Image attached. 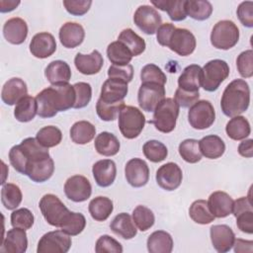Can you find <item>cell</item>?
<instances>
[{"instance_id":"obj_1","label":"cell","mask_w":253,"mask_h":253,"mask_svg":"<svg viewBox=\"0 0 253 253\" xmlns=\"http://www.w3.org/2000/svg\"><path fill=\"white\" fill-rule=\"evenodd\" d=\"M38 115L48 119L74 107L76 96L73 85L68 83L51 85L41 91L37 97Z\"/></svg>"},{"instance_id":"obj_2","label":"cell","mask_w":253,"mask_h":253,"mask_svg":"<svg viewBox=\"0 0 253 253\" xmlns=\"http://www.w3.org/2000/svg\"><path fill=\"white\" fill-rule=\"evenodd\" d=\"M250 104V88L243 79H234L224 89L220 108L226 117H235L244 113Z\"/></svg>"},{"instance_id":"obj_3","label":"cell","mask_w":253,"mask_h":253,"mask_svg":"<svg viewBox=\"0 0 253 253\" xmlns=\"http://www.w3.org/2000/svg\"><path fill=\"white\" fill-rule=\"evenodd\" d=\"M180 107L172 98H165L154 110L153 118L149 122L155 128L163 133L174 130L179 116Z\"/></svg>"},{"instance_id":"obj_4","label":"cell","mask_w":253,"mask_h":253,"mask_svg":"<svg viewBox=\"0 0 253 253\" xmlns=\"http://www.w3.org/2000/svg\"><path fill=\"white\" fill-rule=\"evenodd\" d=\"M145 117L142 112L133 106H125L119 114V128L124 137L136 138L145 125Z\"/></svg>"},{"instance_id":"obj_5","label":"cell","mask_w":253,"mask_h":253,"mask_svg":"<svg viewBox=\"0 0 253 253\" xmlns=\"http://www.w3.org/2000/svg\"><path fill=\"white\" fill-rule=\"evenodd\" d=\"M39 208L45 221L55 227H61L71 212L60 199L53 194L42 196L39 203Z\"/></svg>"},{"instance_id":"obj_6","label":"cell","mask_w":253,"mask_h":253,"mask_svg":"<svg viewBox=\"0 0 253 253\" xmlns=\"http://www.w3.org/2000/svg\"><path fill=\"white\" fill-rule=\"evenodd\" d=\"M229 66L222 59H212L208 61L202 68L201 86L205 91L213 92L228 77Z\"/></svg>"},{"instance_id":"obj_7","label":"cell","mask_w":253,"mask_h":253,"mask_svg":"<svg viewBox=\"0 0 253 253\" xmlns=\"http://www.w3.org/2000/svg\"><path fill=\"white\" fill-rule=\"evenodd\" d=\"M239 41V29L230 20L217 22L211 33V43L217 49L227 50Z\"/></svg>"},{"instance_id":"obj_8","label":"cell","mask_w":253,"mask_h":253,"mask_svg":"<svg viewBox=\"0 0 253 253\" xmlns=\"http://www.w3.org/2000/svg\"><path fill=\"white\" fill-rule=\"evenodd\" d=\"M215 120V112L211 103L208 100H199L190 107L188 121L195 129H206L211 126Z\"/></svg>"},{"instance_id":"obj_9","label":"cell","mask_w":253,"mask_h":253,"mask_svg":"<svg viewBox=\"0 0 253 253\" xmlns=\"http://www.w3.org/2000/svg\"><path fill=\"white\" fill-rule=\"evenodd\" d=\"M72 244L71 237L63 230L48 231L38 243V253H66Z\"/></svg>"},{"instance_id":"obj_10","label":"cell","mask_w":253,"mask_h":253,"mask_svg":"<svg viewBox=\"0 0 253 253\" xmlns=\"http://www.w3.org/2000/svg\"><path fill=\"white\" fill-rule=\"evenodd\" d=\"M165 99V87L155 82L141 83L137 101L139 107L145 112H154L156 107Z\"/></svg>"},{"instance_id":"obj_11","label":"cell","mask_w":253,"mask_h":253,"mask_svg":"<svg viewBox=\"0 0 253 253\" xmlns=\"http://www.w3.org/2000/svg\"><path fill=\"white\" fill-rule=\"evenodd\" d=\"M133 22L144 34L154 35L162 25V18L155 8L149 5H141L134 12Z\"/></svg>"},{"instance_id":"obj_12","label":"cell","mask_w":253,"mask_h":253,"mask_svg":"<svg viewBox=\"0 0 253 253\" xmlns=\"http://www.w3.org/2000/svg\"><path fill=\"white\" fill-rule=\"evenodd\" d=\"M196 45V38L192 32L187 29L176 28L170 37L167 47L180 56H188L194 52Z\"/></svg>"},{"instance_id":"obj_13","label":"cell","mask_w":253,"mask_h":253,"mask_svg":"<svg viewBox=\"0 0 253 253\" xmlns=\"http://www.w3.org/2000/svg\"><path fill=\"white\" fill-rule=\"evenodd\" d=\"M64 193L67 199L75 203L87 201L92 194L90 181L82 175H73L69 177L64 184Z\"/></svg>"},{"instance_id":"obj_14","label":"cell","mask_w":253,"mask_h":253,"mask_svg":"<svg viewBox=\"0 0 253 253\" xmlns=\"http://www.w3.org/2000/svg\"><path fill=\"white\" fill-rule=\"evenodd\" d=\"M155 178L161 189L165 191H174L181 185L183 173L178 164L168 162L158 168Z\"/></svg>"},{"instance_id":"obj_15","label":"cell","mask_w":253,"mask_h":253,"mask_svg":"<svg viewBox=\"0 0 253 253\" xmlns=\"http://www.w3.org/2000/svg\"><path fill=\"white\" fill-rule=\"evenodd\" d=\"M54 172V162L50 155L39 157L28 163L26 174L36 183H43L50 179Z\"/></svg>"},{"instance_id":"obj_16","label":"cell","mask_w":253,"mask_h":253,"mask_svg":"<svg viewBox=\"0 0 253 253\" xmlns=\"http://www.w3.org/2000/svg\"><path fill=\"white\" fill-rule=\"evenodd\" d=\"M125 175L127 183L133 188H140L149 180V168L147 163L140 158L128 160L125 167Z\"/></svg>"},{"instance_id":"obj_17","label":"cell","mask_w":253,"mask_h":253,"mask_svg":"<svg viewBox=\"0 0 253 253\" xmlns=\"http://www.w3.org/2000/svg\"><path fill=\"white\" fill-rule=\"evenodd\" d=\"M127 92V82L120 78H109L102 85L99 99L105 103L115 104L124 101Z\"/></svg>"},{"instance_id":"obj_18","label":"cell","mask_w":253,"mask_h":253,"mask_svg":"<svg viewBox=\"0 0 253 253\" xmlns=\"http://www.w3.org/2000/svg\"><path fill=\"white\" fill-rule=\"evenodd\" d=\"M211 241L213 248L219 253L228 252L235 240V234L226 224H215L210 228Z\"/></svg>"},{"instance_id":"obj_19","label":"cell","mask_w":253,"mask_h":253,"mask_svg":"<svg viewBox=\"0 0 253 253\" xmlns=\"http://www.w3.org/2000/svg\"><path fill=\"white\" fill-rule=\"evenodd\" d=\"M56 50V42L54 37L47 33L42 32L36 34L30 42V51L37 58H47Z\"/></svg>"},{"instance_id":"obj_20","label":"cell","mask_w":253,"mask_h":253,"mask_svg":"<svg viewBox=\"0 0 253 253\" xmlns=\"http://www.w3.org/2000/svg\"><path fill=\"white\" fill-rule=\"evenodd\" d=\"M58 38L64 47L74 48L83 42L85 38V31L83 27L78 23L66 22L60 27Z\"/></svg>"},{"instance_id":"obj_21","label":"cell","mask_w":253,"mask_h":253,"mask_svg":"<svg viewBox=\"0 0 253 253\" xmlns=\"http://www.w3.org/2000/svg\"><path fill=\"white\" fill-rule=\"evenodd\" d=\"M74 64L80 73L84 75H94L103 67L104 59L102 54L97 49H94L90 54L78 52L74 57Z\"/></svg>"},{"instance_id":"obj_22","label":"cell","mask_w":253,"mask_h":253,"mask_svg":"<svg viewBox=\"0 0 253 253\" xmlns=\"http://www.w3.org/2000/svg\"><path fill=\"white\" fill-rule=\"evenodd\" d=\"M28 248V238L25 229L13 227L9 229L2 241L0 250L7 253H25Z\"/></svg>"},{"instance_id":"obj_23","label":"cell","mask_w":253,"mask_h":253,"mask_svg":"<svg viewBox=\"0 0 253 253\" xmlns=\"http://www.w3.org/2000/svg\"><path fill=\"white\" fill-rule=\"evenodd\" d=\"M92 173L95 182L99 187H109L114 183L117 176L116 163L111 159L99 160L94 163Z\"/></svg>"},{"instance_id":"obj_24","label":"cell","mask_w":253,"mask_h":253,"mask_svg":"<svg viewBox=\"0 0 253 253\" xmlns=\"http://www.w3.org/2000/svg\"><path fill=\"white\" fill-rule=\"evenodd\" d=\"M207 203L210 211L214 217L223 218L232 213L233 200L225 192L215 191L211 193Z\"/></svg>"},{"instance_id":"obj_25","label":"cell","mask_w":253,"mask_h":253,"mask_svg":"<svg viewBox=\"0 0 253 253\" xmlns=\"http://www.w3.org/2000/svg\"><path fill=\"white\" fill-rule=\"evenodd\" d=\"M3 36L12 44L23 43L28 37V25L26 21L19 17L9 19L3 26Z\"/></svg>"},{"instance_id":"obj_26","label":"cell","mask_w":253,"mask_h":253,"mask_svg":"<svg viewBox=\"0 0 253 253\" xmlns=\"http://www.w3.org/2000/svg\"><path fill=\"white\" fill-rule=\"evenodd\" d=\"M28 93L26 82L18 77H13L5 82L1 91L2 101L9 106L16 105Z\"/></svg>"},{"instance_id":"obj_27","label":"cell","mask_w":253,"mask_h":253,"mask_svg":"<svg viewBox=\"0 0 253 253\" xmlns=\"http://www.w3.org/2000/svg\"><path fill=\"white\" fill-rule=\"evenodd\" d=\"M202 81V67L191 64L184 68L178 78V88L186 92H199Z\"/></svg>"},{"instance_id":"obj_28","label":"cell","mask_w":253,"mask_h":253,"mask_svg":"<svg viewBox=\"0 0 253 253\" xmlns=\"http://www.w3.org/2000/svg\"><path fill=\"white\" fill-rule=\"evenodd\" d=\"M44 75L51 85L68 83L71 79V69L63 60H53L45 67Z\"/></svg>"},{"instance_id":"obj_29","label":"cell","mask_w":253,"mask_h":253,"mask_svg":"<svg viewBox=\"0 0 253 253\" xmlns=\"http://www.w3.org/2000/svg\"><path fill=\"white\" fill-rule=\"evenodd\" d=\"M110 228L115 234L124 239H131L137 233V229L131 216L126 212L117 214L111 221Z\"/></svg>"},{"instance_id":"obj_30","label":"cell","mask_w":253,"mask_h":253,"mask_svg":"<svg viewBox=\"0 0 253 253\" xmlns=\"http://www.w3.org/2000/svg\"><path fill=\"white\" fill-rule=\"evenodd\" d=\"M199 146L202 155L209 159H217L221 157L225 151L224 141L215 134L204 136L199 140Z\"/></svg>"},{"instance_id":"obj_31","label":"cell","mask_w":253,"mask_h":253,"mask_svg":"<svg viewBox=\"0 0 253 253\" xmlns=\"http://www.w3.org/2000/svg\"><path fill=\"white\" fill-rule=\"evenodd\" d=\"M147 250L150 253H171L173 250V238L164 230H156L147 238Z\"/></svg>"},{"instance_id":"obj_32","label":"cell","mask_w":253,"mask_h":253,"mask_svg":"<svg viewBox=\"0 0 253 253\" xmlns=\"http://www.w3.org/2000/svg\"><path fill=\"white\" fill-rule=\"evenodd\" d=\"M94 146L100 155L114 156L119 152L121 144L115 134L108 131H102L96 136Z\"/></svg>"},{"instance_id":"obj_33","label":"cell","mask_w":253,"mask_h":253,"mask_svg":"<svg viewBox=\"0 0 253 253\" xmlns=\"http://www.w3.org/2000/svg\"><path fill=\"white\" fill-rule=\"evenodd\" d=\"M185 2L186 0H151L153 6L167 12L169 18L174 22H180L187 18Z\"/></svg>"},{"instance_id":"obj_34","label":"cell","mask_w":253,"mask_h":253,"mask_svg":"<svg viewBox=\"0 0 253 253\" xmlns=\"http://www.w3.org/2000/svg\"><path fill=\"white\" fill-rule=\"evenodd\" d=\"M225 131L229 138L233 140H242L250 135L251 126L245 117L235 116L226 124Z\"/></svg>"},{"instance_id":"obj_35","label":"cell","mask_w":253,"mask_h":253,"mask_svg":"<svg viewBox=\"0 0 253 253\" xmlns=\"http://www.w3.org/2000/svg\"><path fill=\"white\" fill-rule=\"evenodd\" d=\"M88 210L93 219L96 221H105L113 212L114 205L108 197L99 196L90 201Z\"/></svg>"},{"instance_id":"obj_36","label":"cell","mask_w":253,"mask_h":253,"mask_svg":"<svg viewBox=\"0 0 253 253\" xmlns=\"http://www.w3.org/2000/svg\"><path fill=\"white\" fill-rule=\"evenodd\" d=\"M38 115V104L36 98L26 95L17 104L14 109V116L21 123H28L34 120Z\"/></svg>"},{"instance_id":"obj_37","label":"cell","mask_w":253,"mask_h":253,"mask_svg":"<svg viewBox=\"0 0 253 253\" xmlns=\"http://www.w3.org/2000/svg\"><path fill=\"white\" fill-rule=\"evenodd\" d=\"M96 134V127L88 121H79L73 124L70 128V138L76 144L90 142Z\"/></svg>"},{"instance_id":"obj_38","label":"cell","mask_w":253,"mask_h":253,"mask_svg":"<svg viewBox=\"0 0 253 253\" xmlns=\"http://www.w3.org/2000/svg\"><path fill=\"white\" fill-rule=\"evenodd\" d=\"M108 59L114 65L125 66L129 64L132 59V54L129 49L121 42H113L107 47Z\"/></svg>"},{"instance_id":"obj_39","label":"cell","mask_w":253,"mask_h":253,"mask_svg":"<svg viewBox=\"0 0 253 253\" xmlns=\"http://www.w3.org/2000/svg\"><path fill=\"white\" fill-rule=\"evenodd\" d=\"M185 10L187 16L197 21L209 19L212 13V6L207 0H186Z\"/></svg>"},{"instance_id":"obj_40","label":"cell","mask_w":253,"mask_h":253,"mask_svg":"<svg viewBox=\"0 0 253 253\" xmlns=\"http://www.w3.org/2000/svg\"><path fill=\"white\" fill-rule=\"evenodd\" d=\"M118 41L123 42L129 49L132 56H137L141 54L146 47L145 41L129 28L125 29L121 32L118 37Z\"/></svg>"},{"instance_id":"obj_41","label":"cell","mask_w":253,"mask_h":253,"mask_svg":"<svg viewBox=\"0 0 253 253\" xmlns=\"http://www.w3.org/2000/svg\"><path fill=\"white\" fill-rule=\"evenodd\" d=\"M22 199L23 195L19 186L12 183H7L2 186L1 202L5 209L9 211L16 210L20 206Z\"/></svg>"},{"instance_id":"obj_42","label":"cell","mask_w":253,"mask_h":253,"mask_svg":"<svg viewBox=\"0 0 253 253\" xmlns=\"http://www.w3.org/2000/svg\"><path fill=\"white\" fill-rule=\"evenodd\" d=\"M189 215L193 221L199 224H209L215 218L210 211L208 203L205 200H197L193 202L189 209Z\"/></svg>"},{"instance_id":"obj_43","label":"cell","mask_w":253,"mask_h":253,"mask_svg":"<svg viewBox=\"0 0 253 253\" xmlns=\"http://www.w3.org/2000/svg\"><path fill=\"white\" fill-rule=\"evenodd\" d=\"M37 140L44 147H54L61 142L62 132L54 126H46L42 127L36 135Z\"/></svg>"},{"instance_id":"obj_44","label":"cell","mask_w":253,"mask_h":253,"mask_svg":"<svg viewBox=\"0 0 253 253\" xmlns=\"http://www.w3.org/2000/svg\"><path fill=\"white\" fill-rule=\"evenodd\" d=\"M179 154L188 163H197L202 159V153L199 146V140L187 138L179 144Z\"/></svg>"},{"instance_id":"obj_45","label":"cell","mask_w":253,"mask_h":253,"mask_svg":"<svg viewBox=\"0 0 253 253\" xmlns=\"http://www.w3.org/2000/svg\"><path fill=\"white\" fill-rule=\"evenodd\" d=\"M142 151L149 161L158 163L163 161L168 155V149L164 143L158 140H148L142 146Z\"/></svg>"},{"instance_id":"obj_46","label":"cell","mask_w":253,"mask_h":253,"mask_svg":"<svg viewBox=\"0 0 253 253\" xmlns=\"http://www.w3.org/2000/svg\"><path fill=\"white\" fill-rule=\"evenodd\" d=\"M132 220L140 231H146L153 226L155 216L153 211L145 206H137L132 211Z\"/></svg>"},{"instance_id":"obj_47","label":"cell","mask_w":253,"mask_h":253,"mask_svg":"<svg viewBox=\"0 0 253 253\" xmlns=\"http://www.w3.org/2000/svg\"><path fill=\"white\" fill-rule=\"evenodd\" d=\"M126 105L124 101L115 103V104H110V103H105L100 99H98L96 103V112L98 117L102 121L111 122V121H115L118 118L121 110Z\"/></svg>"},{"instance_id":"obj_48","label":"cell","mask_w":253,"mask_h":253,"mask_svg":"<svg viewBox=\"0 0 253 253\" xmlns=\"http://www.w3.org/2000/svg\"><path fill=\"white\" fill-rule=\"evenodd\" d=\"M85 226H86L85 216L80 212L71 211L60 228L70 236H76L84 230Z\"/></svg>"},{"instance_id":"obj_49","label":"cell","mask_w":253,"mask_h":253,"mask_svg":"<svg viewBox=\"0 0 253 253\" xmlns=\"http://www.w3.org/2000/svg\"><path fill=\"white\" fill-rule=\"evenodd\" d=\"M34 214L29 209L21 208L18 210H14L11 213V225L13 227L28 230L34 225Z\"/></svg>"},{"instance_id":"obj_50","label":"cell","mask_w":253,"mask_h":253,"mask_svg":"<svg viewBox=\"0 0 253 253\" xmlns=\"http://www.w3.org/2000/svg\"><path fill=\"white\" fill-rule=\"evenodd\" d=\"M140 80L143 82H155L161 85H165L167 81L166 74L156 64L149 63L142 67L140 71Z\"/></svg>"},{"instance_id":"obj_51","label":"cell","mask_w":253,"mask_h":253,"mask_svg":"<svg viewBox=\"0 0 253 253\" xmlns=\"http://www.w3.org/2000/svg\"><path fill=\"white\" fill-rule=\"evenodd\" d=\"M75 90V104L74 109H82L86 107L92 98V87L87 82H77L73 84Z\"/></svg>"},{"instance_id":"obj_52","label":"cell","mask_w":253,"mask_h":253,"mask_svg":"<svg viewBox=\"0 0 253 253\" xmlns=\"http://www.w3.org/2000/svg\"><path fill=\"white\" fill-rule=\"evenodd\" d=\"M95 251L97 253H122L123 246L118 240L105 234L97 239Z\"/></svg>"},{"instance_id":"obj_53","label":"cell","mask_w":253,"mask_h":253,"mask_svg":"<svg viewBox=\"0 0 253 253\" xmlns=\"http://www.w3.org/2000/svg\"><path fill=\"white\" fill-rule=\"evenodd\" d=\"M236 66L239 74L243 78H250L253 76V51L247 49L242 51L236 58Z\"/></svg>"},{"instance_id":"obj_54","label":"cell","mask_w":253,"mask_h":253,"mask_svg":"<svg viewBox=\"0 0 253 253\" xmlns=\"http://www.w3.org/2000/svg\"><path fill=\"white\" fill-rule=\"evenodd\" d=\"M9 161L13 168L19 173L25 175L27 169V158L21 148V145H14L9 151Z\"/></svg>"},{"instance_id":"obj_55","label":"cell","mask_w":253,"mask_h":253,"mask_svg":"<svg viewBox=\"0 0 253 253\" xmlns=\"http://www.w3.org/2000/svg\"><path fill=\"white\" fill-rule=\"evenodd\" d=\"M92 5L91 0H64L63 6L66 11L73 16H83Z\"/></svg>"},{"instance_id":"obj_56","label":"cell","mask_w":253,"mask_h":253,"mask_svg":"<svg viewBox=\"0 0 253 253\" xmlns=\"http://www.w3.org/2000/svg\"><path fill=\"white\" fill-rule=\"evenodd\" d=\"M237 17L240 23L246 28L253 27V2L244 1L241 2L236 11Z\"/></svg>"},{"instance_id":"obj_57","label":"cell","mask_w":253,"mask_h":253,"mask_svg":"<svg viewBox=\"0 0 253 253\" xmlns=\"http://www.w3.org/2000/svg\"><path fill=\"white\" fill-rule=\"evenodd\" d=\"M234 216L236 218V225L240 231L247 234L253 233V209L243 211Z\"/></svg>"},{"instance_id":"obj_58","label":"cell","mask_w":253,"mask_h":253,"mask_svg":"<svg viewBox=\"0 0 253 253\" xmlns=\"http://www.w3.org/2000/svg\"><path fill=\"white\" fill-rule=\"evenodd\" d=\"M108 76L109 78H120L128 83L133 78V67L131 64L125 66L112 64L108 69Z\"/></svg>"},{"instance_id":"obj_59","label":"cell","mask_w":253,"mask_h":253,"mask_svg":"<svg viewBox=\"0 0 253 253\" xmlns=\"http://www.w3.org/2000/svg\"><path fill=\"white\" fill-rule=\"evenodd\" d=\"M200 93L199 92H186L182 89L178 88L174 95V100L178 104L179 107L182 108H190L193 106L197 101H199Z\"/></svg>"},{"instance_id":"obj_60","label":"cell","mask_w":253,"mask_h":253,"mask_svg":"<svg viewBox=\"0 0 253 253\" xmlns=\"http://www.w3.org/2000/svg\"><path fill=\"white\" fill-rule=\"evenodd\" d=\"M175 29L176 27L171 23L162 24L156 31V39L158 43L162 46H167L170 37Z\"/></svg>"},{"instance_id":"obj_61","label":"cell","mask_w":253,"mask_h":253,"mask_svg":"<svg viewBox=\"0 0 253 253\" xmlns=\"http://www.w3.org/2000/svg\"><path fill=\"white\" fill-rule=\"evenodd\" d=\"M238 153L245 157V158H251L253 156V139H245L238 145Z\"/></svg>"},{"instance_id":"obj_62","label":"cell","mask_w":253,"mask_h":253,"mask_svg":"<svg viewBox=\"0 0 253 253\" xmlns=\"http://www.w3.org/2000/svg\"><path fill=\"white\" fill-rule=\"evenodd\" d=\"M234 251L236 253L243 252H252L253 250V241L252 240H243V239H235L233 243Z\"/></svg>"},{"instance_id":"obj_63","label":"cell","mask_w":253,"mask_h":253,"mask_svg":"<svg viewBox=\"0 0 253 253\" xmlns=\"http://www.w3.org/2000/svg\"><path fill=\"white\" fill-rule=\"evenodd\" d=\"M20 4L19 0H1L0 1V12L6 13L15 10Z\"/></svg>"}]
</instances>
